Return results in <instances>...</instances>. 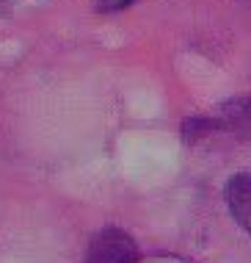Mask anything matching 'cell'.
Instances as JSON below:
<instances>
[{"label":"cell","mask_w":251,"mask_h":263,"mask_svg":"<svg viewBox=\"0 0 251 263\" xmlns=\"http://www.w3.org/2000/svg\"><path fill=\"white\" fill-rule=\"evenodd\" d=\"M213 133H232L238 139H251V97H235L218 105L210 117Z\"/></svg>","instance_id":"2"},{"label":"cell","mask_w":251,"mask_h":263,"mask_svg":"<svg viewBox=\"0 0 251 263\" xmlns=\"http://www.w3.org/2000/svg\"><path fill=\"white\" fill-rule=\"evenodd\" d=\"M138 250L135 241L119 227H105L91 238L86 263H133Z\"/></svg>","instance_id":"1"},{"label":"cell","mask_w":251,"mask_h":263,"mask_svg":"<svg viewBox=\"0 0 251 263\" xmlns=\"http://www.w3.org/2000/svg\"><path fill=\"white\" fill-rule=\"evenodd\" d=\"M135 0H94V6L99 11H121L127 6H133Z\"/></svg>","instance_id":"4"},{"label":"cell","mask_w":251,"mask_h":263,"mask_svg":"<svg viewBox=\"0 0 251 263\" xmlns=\"http://www.w3.org/2000/svg\"><path fill=\"white\" fill-rule=\"evenodd\" d=\"M226 205L240 227L251 236V172H240L226 183Z\"/></svg>","instance_id":"3"}]
</instances>
